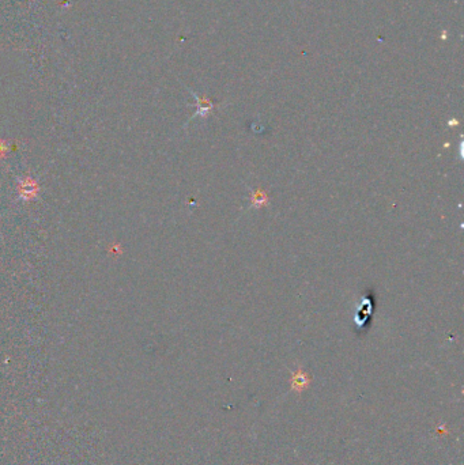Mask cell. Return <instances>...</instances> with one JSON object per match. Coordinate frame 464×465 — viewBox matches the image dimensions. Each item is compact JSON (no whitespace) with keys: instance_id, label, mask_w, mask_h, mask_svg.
I'll use <instances>...</instances> for the list:
<instances>
[{"instance_id":"cell-4","label":"cell","mask_w":464,"mask_h":465,"mask_svg":"<svg viewBox=\"0 0 464 465\" xmlns=\"http://www.w3.org/2000/svg\"><path fill=\"white\" fill-rule=\"evenodd\" d=\"M4 148H5V146H3V144L0 143V155H3V154H4Z\"/></svg>"},{"instance_id":"cell-2","label":"cell","mask_w":464,"mask_h":465,"mask_svg":"<svg viewBox=\"0 0 464 465\" xmlns=\"http://www.w3.org/2000/svg\"><path fill=\"white\" fill-rule=\"evenodd\" d=\"M19 192L22 193V197H25V199H29L31 196H34L37 192L36 183H33L31 180H25L21 186H19Z\"/></svg>"},{"instance_id":"cell-3","label":"cell","mask_w":464,"mask_h":465,"mask_svg":"<svg viewBox=\"0 0 464 465\" xmlns=\"http://www.w3.org/2000/svg\"><path fill=\"white\" fill-rule=\"evenodd\" d=\"M251 200H252V207H255V208H260V207H263L264 204L269 203V199H267L266 193L260 189L253 190Z\"/></svg>"},{"instance_id":"cell-1","label":"cell","mask_w":464,"mask_h":465,"mask_svg":"<svg viewBox=\"0 0 464 465\" xmlns=\"http://www.w3.org/2000/svg\"><path fill=\"white\" fill-rule=\"evenodd\" d=\"M192 94H193L196 99H197V106H199V107H197V112H196L195 114L192 116V118H195L196 116H207V114H208V112H210L211 109H214V106H215V105H214V102H212V101H210V99H208V98H206V97H203V98L197 97L195 93H192Z\"/></svg>"}]
</instances>
